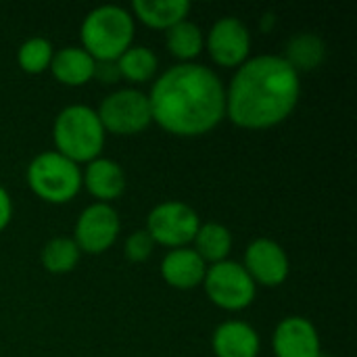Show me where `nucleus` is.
Instances as JSON below:
<instances>
[{
  "label": "nucleus",
  "mask_w": 357,
  "mask_h": 357,
  "mask_svg": "<svg viewBox=\"0 0 357 357\" xmlns=\"http://www.w3.org/2000/svg\"><path fill=\"white\" fill-rule=\"evenodd\" d=\"M146 96L153 121L176 136L207 134L226 115V88L222 79L199 63L169 67Z\"/></svg>",
  "instance_id": "nucleus-1"
},
{
  "label": "nucleus",
  "mask_w": 357,
  "mask_h": 357,
  "mask_svg": "<svg viewBox=\"0 0 357 357\" xmlns=\"http://www.w3.org/2000/svg\"><path fill=\"white\" fill-rule=\"evenodd\" d=\"M299 94V73L282 56L259 54L236 69L226 90V115L241 128L266 130L293 113Z\"/></svg>",
  "instance_id": "nucleus-2"
},
{
  "label": "nucleus",
  "mask_w": 357,
  "mask_h": 357,
  "mask_svg": "<svg viewBox=\"0 0 357 357\" xmlns=\"http://www.w3.org/2000/svg\"><path fill=\"white\" fill-rule=\"evenodd\" d=\"M82 48L94 61H117L134 40V17L117 4L90 10L82 23Z\"/></svg>",
  "instance_id": "nucleus-3"
},
{
  "label": "nucleus",
  "mask_w": 357,
  "mask_h": 357,
  "mask_svg": "<svg viewBox=\"0 0 357 357\" xmlns=\"http://www.w3.org/2000/svg\"><path fill=\"white\" fill-rule=\"evenodd\" d=\"M52 138L56 153L73 163H90L105 146V128L94 109L86 105H69L56 115Z\"/></svg>",
  "instance_id": "nucleus-4"
},
{
  "label": "nucleus",
  "mask_w": 357,
  "mask_h": 357,
  "mask_svg": "<svg viewBox=\"0 0 357 357\" xmlns=\"http://www.w3.org/2000/svg\"><path fill=\"white\" fill-rule=\"evenodd\" d=\"M27 184L36 197L46 203H67L82 188V172L77 163L56 151L40 153L27 167Z\"/></svg>",
  "instance_id": "nucleus-5"
},
{
  "label": "nucleus",
  "mask_w": 357,
  "mask_h": 357,
  "mask_svg": "<svg viewBox=\"0 0 357 357\" xmlns=\"http://www.w3.org/2000/svg\"><path fill=\"white\" fill-rule=\"evenodd\" d=\"M96 115L105 132L119 136L140 134L153 121L149 96L136 88H123L105 96Z\"/></svg>",
  "instance_id": "nucleus-6"
},
{
  "label": "nucleus",
  "mask_w": 357,
  "mask_h": 357,
  "mask_svg": "<svg viewBox=\"0 0 357 357\" xmlns=\"http://www.w3.org/2000/svg\"><path fill=\"white\" fill-rule=\"evenodd\" d=\"M203 287L207 297L222 310L238 312L253 303L257 284L251 280L247 270L230 259L218 261L207 268Z\"/></svg>",
  "instance_id": "nucleus-7"
},
{
  "label": "nucleus",
  "mask_w": 357,
  "mask_h": 357,
  "mask_svg": "<svg viewBox=\"0 0 357 357\" xmlns=\"http://www.w3.org/2000/svg\"><path fill=\"white\" fill-rule=\"evenodd\" d=\"M201 222L197 211L182 201H163L159 203L146 220V232L153 243L163 247L180 249L195 241Z\"/></svg>",
  "instance_id": "nucleus-8"
},
{
  "label": "nucleus",
  "mask_w": 357,
  "mask_h": 357,
  "mask_svg": "<svg viewBox=\"0 0 357 357\" xmlns=\"http://www.w3.org/2000/svg\"><path fill=\"white\" fill-rule=\"evenodd\" d=\"M119 215L109 203H94L86 207L77 222L73 232V243L79 251L98 255L113 247V243L119 236Z\"/></svg>",
  "instance_id": "nucleus-9"
},
{
  "label": "nucleus",
  "mask_w": 357,
  "mask_h": 357,
  "mask_svg": "<svg viewBox=\"0 0 357 357\" xmlns=\"http://www.w3.org/2000/svg\"><path fill=\"white\" fill-rule=\"evenodd\" d=\"M207 50L222 67H241L251 50V33L236 17H224L207 33Z\"/></svg>",
  "instance_id": "nucleus-10"
},
{
  "label": "nucleus",
  "mask_w": 357,
  "mask_h": 357,
  "mask_svg": "<svg viewBox=\"0 0 357 357\" xmlns=\"http://www.w3.org/2000/svg\"><path fill=\"white\" fill-rule=\"evenodd\" d=\"M243 268L255 284L278 287L289 276V257L278 243L270 238H257L247 247Z\"/></svg>",
  "instance_id": "nucleus-11"
},
{
  "label": "nucleus",
  "mask_w": 357,
  "mask_h": 357,
  "mask_svg": "<svg viewBox=\"0 0 357 357\" xmlns=\"http://www.w3.org/2000/svg\"><path fill=\"white\" fill-rule=\"evenodd\" d=\"M276 357H320V337L316 326L301 316L284 318L274 331Z\"/></svg>",
  "instance_id": "nucleus-12"
},
{
  "label": "nucleus",
  "mask_w": 357,
  "mask_h": 357,
  "mask_svg": "<svg viewBox=\"0 0 357 357\" xmlns=\"http://www.w3.org/2000/svg\"><path fill=\"white\" fill-rule=\"evenodd\" d=\"M207 264L195 249L180 247L172 249L161 261V276L174 289H195L203 284Z\"/></svg>",
  "instance_id": "nucleus-13"
},
{
  "label": "nucleus",
  "mask_w": 357,
  "mask_h": 357,
  "mask_svg": "<svg viewBox=\"0 0 357 357\" xmlns=\"http://www.w3.org/2000/svg\"><path fill=\"white\" fill-rule=\"evenodd\" d=\"M211 345L218 357H257L259 354V337L255 328L241 320L220 324L213 333Z\"/></svg>",
  "instance_id": "nucleus-14"
},
{
  "label": "nucleus",
  "mask_w": 357,
  "mask_h": 357,
  "mask_svg": "<svg viewBox=\"0 0 357 357\" xmlns=\"http://www.w3.org/2000/svg\"><path fill=\"white\" fill-rule=\"evenodd\" d=\"M82 184L94 199H98L100 203H107V201L117 199L123 192L126 176L117 161L96 157L94 161L88 163L86 172L82 174Z\"/></svg>",
  "instance_id": "nucleus-15"
},
{
  "label": "nucleus",
  "mask_w": 357,
  "mask_h": 357,
  "mask_svg": "<svg viewBox=\"0 0 357 357\" xmlns=\"http://www.w3.org/2000/svg\"><path fill=\"white\" fill-rule=\"evenodd\" d=\"M96 61L79 46H65L54 52L50 71L65 86H82L94 75Z\"/></svg>",
  "instance_id": "nucleus-16"
},
{
  "label": "nucleus",
  "mask_w": 357,
  "mask_h": 357,
  "mask_svg": "<svg viewBox=\"0 0 357 357\" xmlns=\"http://www.w3.org/2000/svg\"><path fill=\"white\" fill-rule=\"evenodd\" d=\"M132 10L144 25L167 31L176 23L186 19L190 10V2L186 0H134Z\"/></svg>",
  "instance_id": "nucleus-17"
},
{
  "label": "nucleus",
  "mask_w": 357,
  "mask_h": 357,
  "mask_svg": "<svg viewBox=\"0 0 357 357\" xmlns=\"http://www.w3.org/2000/svg\"><path fill=\"white\" fill-rule=\"evenodd\" d=\"M195 251L199 253V257L205 264H218L224 261L232 249V234L226 226L209 222L199 226L197 234H195Z\"/></svg>",
  "instance_id": "nucleus-18"
},
{
  "label": "nucleus",
  "mask_w": 357,
  "mask_h": 357,
  "mask_svg": "<svg viewBox=\"0 0 357 357\" xmlns=\"http://www.w3.org/2000/svg\"><path fill=\"white\" fill-rule=\"evenodd\" d=\"M326 54V46L316 33H299L287 44V54L282 56L297 73L316 69Z\"/></svg>",
  "instance_id": "nucleus-19"
},
{
  "label": "nucleus",
  "mask_w": 357,
  "mask_h": 357,
  "mask_svg": "<svg viewBox=\"0 0 357 357\" xmlns=\"http://www.w3.org/2000/svg\"><path fill=\"white\" fill-rule=\"evenodd\" d=\"M165 44H167V50L174 56H178L180 61L188 63V61H192L195 56L201 54V50L205 46V36H203L199 25H195L188 19H184V21H180L174 27L167 29Z\"/></svg>",
  "instance_id": "nucleus-20"
},
{
  "label": "nucleus",
  "mask_w": 357,
  "mask_h": 357,
  "mask_svg": "<svg viewBox=\"0 0 357 357\" xmlns=\"http://www.w3.org/2000/svg\"><path fill=\"white\" fill-rule=\"evenodd\" d=\"M119 75L130 82H149L157 71V54L149 46H130L117 61Z\"/></svg>",
  "instance_id": "nucleus-21"
},
{
  "label": "nucleus",
  "mask_w": 357,
  "mask_h": 357,
  "mask_svg": "<svg viewBox=\"0 0 357 357\" xmlns=\"http://www.w3.org/2000/svg\"><path fill=\"white\" fill-rule=\"evenodd\" d=\"M79 255H82V251L77 249L73 238L56 236V238H50L44 245V249H42V266L50 274H67L77 266Z\"/></svg>",
  "instance_id": "nucleus-22"
},
{
  "label": "nucleus",
  "mask_w": 357,
  "mask_h": 357,
  "mask_svg": "<svg viewBox=\"0 0 357 357\" xmlns=\"http://www.w3.org/2000/svg\"><path fill=\"white\" fill-rule=\"evenodd\" d=\"M52 56H54L52 44L40 36L25 40L17 50V63L25 73H42L50 69Z\"/></svg>",
  "instance_id": "nucleus-23"
},
{
  "label": "nucleus",
  "mask_w": 357,
  "mask_h": 357,
  "mask_svg": "<svg viewBox=\"0 0 357 357\" xmlns=\"http://www.w3.org/2000/svg\"><path fill=\"white\" fill-rule=\"evenodd\" d=\"M153 247H155V243L149 236V232L146 230H136L126 241V257L130 261H136V264L146 261L151 257V253H153Z\"/></svg>",
  "instance_id": "nucleus-24"
},
{
  "label": "nucleus",
  "mask_w": 357,
  "mask_h": 357,
  "mask_svg": "<svg viewBox=\"0 0 357 357\" xmlns=\"http://www.w3.org/2000/svg\"><path fill=\"white\" fill-rule=\"evenodd\" d=\"M92 77H96L102 84H115L121 75H119V69H117L115 61H96Z\"/></svg>",
  "instance_id": "nucleus-25"
},
{
  "label": "nucleus",
  "mask_w": 357,
  "mask_h": 357,
  "mask_svg": "<svg viewBox=\"0 0 357 357\" xmlns=\"http://www.w3.org/2000/svg\"><path fill=\"white\" fill-rule=\"evenodd\" d=\"M10 218H13V203H10L8 192L0 186V230L8 226Z\"/></svg>",
  "instance_id": "nucleus-26"
},
{
  "label": "nucleus",
  "mask_w": 357,
  "mask_h": 357,
  "mask_svg": "<svg viewBox=\"0 0 357 357\" xmlns=\"http://www.w3.org/2000/svg\"><path fill=\"white\" fill-rule=\"evenodd\" d=\"M320 357H331V356H320Z\"/></svg>",
  "instance_id": "nucleus-27"
}]
</instances>
